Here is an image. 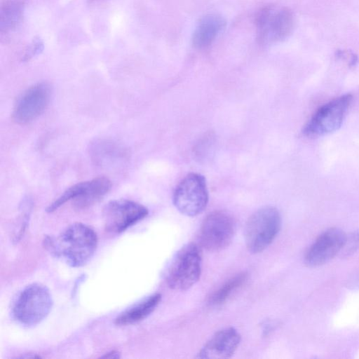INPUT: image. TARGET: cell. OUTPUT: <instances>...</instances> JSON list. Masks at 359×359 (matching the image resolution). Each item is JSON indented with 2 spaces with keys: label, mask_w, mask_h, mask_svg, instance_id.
<instances>
[{
  "label": "cell",
  "mask_w": 359,
  "mask_h": 359,
  "mask_svg": "<svg viewBox=\"0 0 359 359\" xmlns=\"http://www.w3.org/2000/svg\"><path fill=\"white\" fill-rule=\"evenodd\" d=\"M257 39L262 43L282 41L287 38L294 27L293 14L287 8L272 6L262 9L256 18Z\"/></svg>",
  "instance_id": "30bf717a"
},
{
  "label": "cell",
  "mask_w": 359,
  "mask_h": 359,
  "mask_svg": "<svg viewBox=\"0 0 359 359\" xmlns=\"http://www.w3.org/2000/svg\"><path fill=\"white\" fill-rule=\"evenodd\" d=\"M281 226V217L274 207H263L248 219L245 241L248 250L254 254L267 248L276 237Z\"/></svg>",
  "instance_id": "277c9868"
},
{
  "label": "cell",
  "mask_w": 359,
  "mask_h": 359,
  "mask_svg": "<svg viewBox=\"0 0 359 359\" xmlns=\"http://www.w3.org/2000/svg\"><path fill=\"white\" fill-rule=\"evenodd\" d=\"M208 202V191L205 177L191 172L185 176L176 187L173 203L183 215L194 217L201 214Z\"/></svg>",
  "instance_id": "8992f818"
},
{
  "label": "cell",
  "mask_w": 359,
  "mask_h": 359,
  "mask_svg": "<svg viewBox=\"0 0 359 359\" xmlns=\"http://www.w3.org/2000/svg\"><path fill=\"white\" fill-rule=\"evenodd\" d=\"M97 242L96 232L81 222L70 224L56 238L47 236L43 241L48 252L72 267L86 265L94 255Z\"/></svg>",
  "instance_id": "6da1fadb"
},
{
  "label": "cell",
  "mask_w": 359,
  "mask_h": 359,
  "mask_svg": "<svg viewBox=\"0 0 359 359\" xmlns=\"http://www.w3.org/2000/svg\"><path fill=\"white\" fill-rule=\"evenodd\" d=\"M359 246V230L347 236L345 245L341 252L348 255L354 252Z\"/></svg>",
  "instance_id": "e0dca14e"
},
{
  "label": "cell",
  "mask_w": 359,
  "mask_h": 359,
  "mask_svg": "<svg viewBox=\"0 0 359 359\" xmlns=\"http://www.w3.org/2000/svg\"><path fill=\"white\" fill-rule=\"evenodd\" d=\"M225 20L218 15H208L198 22L193 34L192 43L195 48L208 47L224 28Z\"/></svg>",
  "instance_id": "5bb4252c"
},
{
  "label": "cell",
  "mask_w": 359,
  "mask_h": 359,
  "mask_svg": "<svg viewBox=\"0 0 359 359\" xmlns=\"http://www.w3.org/2000/svg\"><path fill=\"white\" fill-rule=\"evenodd\" d=\"M161 300L160 293L153 294L121 313L114 320L118 326L133 325L148 317Z\"/></svg>",
  "instance_id": "9a60e30c"
},
{
  "label": "cell",
  "mask_w": 359,
  "mask_h": 359,
  "mask_svg": "<svg viewBox=\"0 0 359 359\" xmlns=\"http://www.w3.org/2000/svg\"><path fill=\"white\" fill-rule=\"evenodd\" d=\"M102 358H121V353L118 351H111L104 355L101 356Z\"/></svg>",
  "instance_id": "d6986e66"
},
{
  "label": "cell",
  "mask_w": 359,
  "mask_h": 359,
  "mask_svg": "<svg viewBox=\"0 0 359 359\" xmlns=\"http://www.w3.org/2000/svg\"><path fill=\"white\" fill-rule=\"evenodd\" d=\"M143 205L127 199L113 200L102 210L104 229L112 233H121L148 215Z\"/></svg>",
  "instance_id": "9c48e42d"
},
{
  "label": "cell",
  "mask_w": 359,
  "mask_h": 359,
  "mask_svg": "<svg viewBox=\"0 0 359 359\" xmlns=\"http://www.w3.org/2000/svg\"><path fill=\"white\" fill-rule=\"evenodd\" d=\"M53 304L48 288L39 283L26 286L18 296L13 307L14 318L20 324L32 327L43 321Z\"/></svg>",
  "instance_id": "7a4b0ae2"
},
{
  "label": "cell",
  "mask_w": 359,
  "mask_h": 359,
  "mask_svg": "<svg viewBox=\"0 0 359 359\" xmlns=\"http://www.w3.org/2000/svg\"><path fill=\"white\" fill-rule=\"evenodd\" d=\"M235 232L236 222L233 217L225 211H214L201 224L199 242L206 250L219 251L229 245Z\"/></svg>",
  "instance_id": "52a82bcc"
},
{
  "label": "cell",
  "mask_w": 359,
  "mask_h": 359,
  "mask_svg": "<svg viewBox=\"0 0 359 359\" xmlns=\"http://www.w3.org/2000/svg\"><path fill=\"white\" fill-rule=\"evenodd\" d=\"M111 182L106 177H97L88 181L72 185L47 207L53 212L70 200H74V206L85 209L102 199L111 189Z\"/></svg>",
  "instance_id": "ba28073f"
},
{
  "label": "cell",
  "mask_w": 359,
  "mask_h": 359,
  "mask_svg": "<svg viewBox=\"0 0 359 359\" xmlns=\"http://www.w3.org/2000/svg\"><path fill=\"white\" fill-rule=\"evenodd\" d=\"M241 337L233 327H229L215 332L198 353V358H228L236 351Z\"/></svg>",
  "instance_id": "4fadbf2b"
},
{
  "label": "cell",
  "mask_w": 359,
  "mask_h": 359,
  "mask_svg": "<svg viewBox=\"0 0 359 359\" xmlns=\"http://www.w3.org/2000/svg\"><path fill=\"white\" fill-rule=\"evenodd\" d=\"M347 236L338 228H331L320 234L308 250L305 262L308 266L322 265L334 258L343 249Z\"/></svg>",
  "instance_id": "7c38bea8"
},
{
  "label": "cell",
  "mask_w": 359,
  "mask_h": 359,
  "mask_svg": "<svg viewBox=\"0 0 359 359\" xmlns=\"http://www.w3.org/2000/svg\"><path fill=\"white\" fill-rule=\"evenodd\" d=\"M335 55L337 58L346 60L349 67L355 66L358 60V55L351 51L337 50Z\"/></svg>",
  "instance_id": "ac0fdd59"
},
{
  "label": "cell",
  "mask_w": 359,
  "mask_h": 359,
  "mask_svg": "<svg viewBox=\"0 0 359 359\" xmlns=\"http://www.w3.org/2000/svg\"><path fill=\"white\" fill-rule=\"evenodd\" d=\"M248 273L241 272L229 278L222 286L216 290L208 298V303L211 306H219L223 304L233 294L241 287L248 280Z\"/></svg>",
  "instance_id": "2e32d148"
},
{
  "label": "cell",
  "mask_w": 359,
  "mask_h": 359,
  "mask_svg": "<svg viewBox=\"0 0 359 359\" xmlns=\"http://www.w3.org/2000/svg\"><path fill=\"white\" fill-rule=\"evenodd\" d=\"M352 100L351 94H345L320 107L304 126V135L317 137L337 130L346 118Z\"/></svg>",
  "instance_id": "5b68a950"
},
{
  "label": "cell",
  "mask_w": 359,
  "mask_h": 359,
  "mask_svg": "<svg viewBox=\"0 0 359 359\" xmlns=\"http://www.w3.org/2000/svg\"><path fill=\"white\" fill-rule=\"evenodd\" d=\"M51 92V87L47 82H40L27 88L15 104L13 120L17 123L25 124L36 119L47 108Z\"/></svg>",
  "instance_id": "8fae6325"
},
{
  "label": "cell",
  "mask_w": 359,
  "mask_h": 359,
  "mask_svg": "<svg viewBox=\"0 0 359 359\" xmlns=\"http://www.w3.org/2000/svg\"><path fill=\"white\" fill-rule=\"evenodd\" d=\"M202 254L199 246L188 243L174 255L165 272V281L175 290H186L193 286L201 273Z\"/></svg>",
  "instance_id": "3957f363"
}]
</instances>
